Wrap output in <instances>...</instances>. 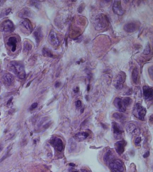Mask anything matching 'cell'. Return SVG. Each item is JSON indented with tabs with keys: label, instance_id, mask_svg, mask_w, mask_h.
I'll return each mask as SVG.
<instances>
[{
	"label": "cell",
	"instance_id": "cell-15",
	"mask_svg": "<svg viewBox=\"0 0 153 172\" xmlns=\"http://www.w3.org/2000/svg\"><path fill=\"white\" fill-rule=\"evenodd\" d=\"M112 127L113 133L116 135H120L124 132V131L120 125L115 121H113Z\"/></svg>",
	"mask_w": 153,
	"mask_h": 172
},
{
	"label": "cell",
	"instance_id": "cell-23",
	"mask_svg": "<svg viewBox=\"0 0 153 172\" xmlns=\"http://www.w3.org/2000/svg\"><path fill=\"white\" fill-rule=\"evenodd\" d=\"M76 147H77V145L75 140L72 139H70L69 140L68 145L69 152H73L76 149Z\"/></svg>",
	"mask_w": 153,
	"mask_h": 172
},
{
	"label": "cell",
	"instance_id": "cell-21",
	"mask_svg": "<svg viewBox=\"0 0 153 172\" xmlns=\"http://www.w3.org/2000/svg\"><path fill=\"white\" fill-rule=\"evenodd\" d=\"M3 79L5 83L9 85H10L13 83L14 82V78L11 74L10 73H6L3 76Z\"/></svg>",
	"mask_w": 153,
	"mask_h": 172
},
{
	"label": "cell",
	"instance_id": "cell-38",
	"mask_svg": "<svg viewBox=\"0 0 153 172\" xmlns=\"http://www.w3.org/2000/svg\"><path fill=\"white\" fill-rule=\"evenodd\" d=\"M79 88L78 87H76V88L74 89V92L76 93L79 92Z\"/></svg>",
	"mask_w": 153,
	"mask_h": 172
},
{
	"label": "cell",
	"instance_id": "cell-40",
	"mask_svg": "<svg viewBox=\"0 0 153 172\" xmlns=\"http://www.w3.org/2000/svg\"><path fill=\"white\" fill-rule=\"evenodd\" d=\"M149 121H150L151 122H152V121H153V116H152V115H151L150 117Z\"/></svg>",
	"mask_w": 153,
	"mask_h": 172
},
{
	"label": "cell",
	"instance_id": "cell-34",
	"mask_svg": "<svg viewBox=\"0 0 153 172\" xmlns=\"http://www.w3.org/2000/svg\"><path fill=\"white\" fill-rule=\"evenodd\" d=\"M37 106H38V104H37V103H33V104L31 105V109H35V108H37Z\"/></svg>",
	"mask_w": 153,
	"mask_h": 172
},
{
	"label": "cell",
	"instance_id": "cell-9",
	"mask_svg": "<svg viewBox=\"0 0 153 172\" xmlns=\"http://www.w3.org/2000/svg\"><path fill=\"white\" fill-rule=\"evenodd\" d=\"M113 104L117 109L120 112H124L126 110V107L123 102L122 99L119 97H116L114 99Z\"/></svg>",
	"mask_w": 153,
	"mask_h": 172
},
{
	"label": "cell",
	"instance_id": "cell-31",
	"mask_svg": "<svg viewBox=\"0 0 153 172\" xmlns=\"http://www.w3.org/2000/svg\"><path fill=\"white\" fill-rule=\"evenodd\" d=\"M141 137H137L136 138L135 140V143L136 145H139L140 143H141Z\"/></svg>",
	"mask_w": 153,
	"mask_h": 172
},
{
	"label": "cell",
	"instance_id": "cell-3",
	"mask_svg": "<svg viewBox=\"0 0 153 172\" xmlns=\"http://www.w3.org/2000/svg\"><path fill=\"white\" fill-rule=\"evenodd\" d=\"M94 23L96 29L102 30L106 26L107 22L106 17L102 14H99L95 18Z\"/></svg>",
	"mask_w": 153,
	"mask_h": 172
},
{
	"label": "cell",
	"instance_id": "cell-35",
	"mask_svg": "<svg viewBox=\"0 0 153 172\" xmlns=\"http://www.w3.org/2000/svg\"><path fill=\"white\" fill-rule=\"evenodd\" d=\"M149 154H150L149 152L148 151V152H146V153H145L143 155V157L144 158H146L149 157Z\"/></svg>",
	"mask_w": 153,
	"mask_h": 172
},
{
	"label": "cell",
	"instance_id": "cell-29",
	"mask_svg": "<svg viewBox=\"0 0 153 172\" xmlns=\"http://www.w3.org/2000/svg\"><path fill=\"white\" fill-rule=\"evenodd\" d=\"M30 4L32 6H34L36 8H40L41 3L39 1H30Z\"/></svg>",
	"mask_w": 153,
	"mask_h": 172
},
{
	"label": "cell",
	"instance_id": "cell-5",
	"mask_svg": "<svg viewBox=\"0 0 153 172\" xmlns=\"http://www.w3.org/2000/svg\"><path fill=\"white\" fill-rule=\"evenodd\" d=\"M127 132L132 136H137L141 134V131L138 127L133 123H129L127 125Z\"/></svg>",
	"mask_w": 153,
	"mask_h": 172
},
{
	"label": "cell",
	"instance_id": "cell-45",
	"mask_svg": "<svg viewBox=\"0 0 153 172\" xmlns=\"http://www.w3.org/2000/svg\"><path fill=\"white\" fill-rule=\"evenodd\" d=\"M73 172H78V171H74Z\"/></svg>",
	"mask_w": 153,
	"mask_h": 172
},
{
	"label": "cell",
	"instance_id": "cell-26",
	"mask_svg": "<svg viewBox=\"0 0 153 172\" xmlns=\"http://www.w3.org/2000/svg\"><path fill=\"white\" fill-rule=\"evenodd\" d=\"M32 49V45H31V44L27 41L25 42L23 44V51L25 52H28L31 51Z\"/></svg>",
	"mask_w": 153,
	"mask_h": 172
},
{
	"label": "cell",
	"instance_id": "cell-20",
	"mask_svg": "<svg viewBox=\"0 0 153 172\" xmlns=\"http://www.w3.org/2000/svg\"><path fill=\"white\" fill-rule=\"evenodd\" d=\"M20 25L27 31H32L33 30V26L30 21L27 19H23L20 22Z\"/></svg>",
	"mask_w": 153,
	"mask_h": 172
},
{
	"label": "cell",
	"instance_id": "cell-7",
	"mask_svg": "<svg viewBox=\"0 0 153 172\" xmlns=\"http://www.w3.org/2000/svg\"><path fill=\"white\" fill-rule=\"evenodd\" d=\"M113 12L118 15H122L125 12V10L123 8L120 1H114L113 6Z\"/></svg>",
	"mask_w": 153,
	"mask_h": 172
},
{
	"label": "cell",
	"instance_id": "cell-46",
	"mask_svg": "<svg viewBox=\"0 0 153 172\" xmlns=\"http://www.w3.org/2000/svg\"><path fill=\"white\" fill-rule=\"evenodd\" d=\"M1 2V1H0V2Z\"/></svg>",
	"mask_w": 153,
	"mask_h": 172
},
{
	"label": "cell",
	"instance_id": "cell-32",
	"mask_svg": "<svg viewBox=\"0 0 153 172\" xmlns=\"http://www.w3.org/2000/svg\"><path fill=\"white\" fill-rule=\"evenodd\" d=\"M148 71H149V75L150 76L151 78H152V77H153V66H151V67H150L148 69Z\"/></svg>",
	"mask_w": 153,
	"mask_h": 172
},
{
	"label": "cell",
	"instance_id": "cell-22",
	"mask_svg": "<svg viewBox=\"0 0 153 172\" xmlns=\"http://www.w3.org/2000/svg\"><path fill=\"white\" fill-rule=\"evenodd\" d=\"M89 135V134L87 132H82L78 133L76 134L75 135L74 138L75 139H76L78 141H82L87 138Z\"/></svg>",
	"mask_w": 153,
	"mask_h": 172
},
{
	"label": "cell",
	"instance_id": "cell-2",
	"mask_svg": "<svg viewBox=\"0 0 153 172\" xmlns=\"http://www.w3.org/2000/svg\"><path fill=\"white\" fill-rule=\"evenodd\" d=\"M109 164L111 172H123L125 169L124 163L120 160H114Z\"/></svg>",
	"mask_w": 153,
	"mask_h": 172
},
{
	"label": "cell",
	"instance_id": "cell-27",
	"mask_svg": "<svg viewBox=\"0 0 153 172\" xmlns=\"http://www.w3.org/2000/svg\"><path fill=\"white\" fill-rule=\"evenodd\" d=\"M42 53L44 56L46 57H54L53 53H51V52L49 50V49L46 48H43L42 49Z\"/></svg>",
	"mask_w": 153,
	"mask_h": 172
},
{
	"label": "cell",
	"instance_id": "cell-43",
	"mask_svg": "<svg viewBox=\"0 0 153 172\" xmlns=\"http://www.w3.org/2000/svg\"><path fill=\"white\" fill-rule=\"evenodd\" d=\"M89 89H90V88H89V85H88V91H89Z\"/></svg>",
	"mask_w": 153,
	"mask_h": 172
},
{
	"label": "cell",
	"instance_id": "cell-25",
	"mask_svg": "<svg viewBox=\"0 0 153 172\" xmlns=\"http://www.w3.org/2000/svg\"><path fill=\"white\" fill-rule=\"evenodd\" d=\"M113 117L118 120H124L126 118V116L122 113H114L113 114Z\"/></svg>",
	"mask_w": 153,
	"mask_h": 172
},
{
	"label": "cell",
	"instance_id": "cell-33",
	"mask_svg": "<svg viewBox=\"0 0 153 172\" xmlns=\"http://www.w3.org/2000/svg\"><path fill=\"white\" fill-rule=\"evenodd\" d=\"M81 101L80 100H77V101H76V106L77 107H78V108L81 106Z\"/></svg>",
	"mask_w": 153,
	"mask_h": 172
},
{
	"label": "cell",
	"instance_id": "cell-17",
	"mask_svg": "<svg viewBox=\"0 0 153 172\" xmlns=\"http://www.w3.org/2000/svg\"><path fill=\"white\" fill-rule=\"evenodd\" d=\"M33 13L28 9L24 8L21 11L19 16L22 18L27 19V18H31L33 17Z\"/></svg>",
	"mask_w": 153,
	"mask_h": 172
},
{
	"label": "cell",
	"instance_id": "cell-44",
	"mask_svg": "<svg viewBox=\"0 0 153 172\" xmlns=\"http://www.w3.org/2000/svg\"><path fill=\"white\" fill-rule=\"evenodd\" d=\"M2 147H1V146H0V151L2 150Z\"/></svg>",
	"mask_w": 153,
	"mask_h": 172
},
{
	"label": "cell",
	"instance_id": "cell-10",
	"mask_svg": "<svg viewBox=\"0 0 153 172\" xmlns=\"http://www.w3.org/2000/svg\"><path fill=\"white\" fill-rule=\"evenodd\" d=\"M137 110L138 111V117L141 121L145 120V117L146 113V109L139 104H137L136 105Z\"/></svg>",
	"mask_w": 153,
	"mask_h": 172
},
{
	"label": "cell",
	"instance_id": "cell-19",
	"mask_svg": "<svg viewBox=\"0 0 153 172\" xmlns=\"http://www.w3.org/2000/svg\"><path fill=\"white\" fill-rule=\"evenodd\" d=\"M17 43V40L15 37H10L9 38L7 44L9 46L11 47V51L13 52H14L16 50Z\"/></svg>",
	"mask_w": 153,
	"mask_h": 172
},
{
	"label": "cell",
	"instance_id": "cell-39",
	"mask_svg": "<svg viewBox=\"0 0 153 172\" xmlns=\"http://www.w3.org/2000/svg\"><path fill=\"white\" fill-rule=\"evenodd\" d=\"M12 99L13 98L12 97V98H10L9 100L8 101V102H7V105H9V104H10V103L11 102V101H12Z\"/></svg>",
	"mask_w": 153,
	"mask_h": 172
},
{
	"label": "cell",
	"instance_id": "cell-16",
	"mask_svg": "<svg viewBox=\"0 0 153 172\" xmlns=\"http://www.w3.org/2000/svg\"><path fill=\"white\" fill-rule=\"evenodd\" d=\"M114 155L112 151L111 150H108L103 157L104 162L107 164H110V162L114 160Z\"/></svg>",
	"mask_w": 153,
	"mask_h": 172
},
{
	"label": "cell",
	"instance_id": "cell-18",
	"mask_svg": "<svg viewBox=\"0 0 153 172\" xmlns=\"http://www.w3.org/2000/svg\"><path fill=\"white\" fill-rule=\"evenodd\" d=\"M137 29V26L134 23H129L125 25L124 27V29L125 31L129 33H132L134 32Z\"/></svg>",
	"mask_w": 153,
	"mask_h": 172
},
{
	"label": "cell",
	"instance_id": "cell-6",
	"mask_svg": "<svg viewBox=\"0 0 153 172\" xmlns=\"http://www.w3.org/2000/svg\"><path fill=\"white\" fill-rule=\"evenodd\" d=\"M143 93L146 100L150 101L153 99V89L148 86H144L143 87Z\"/></svg>",
	"mask_w": 153,
	"mask_h": 172
},
{
	"label": "cell",
	"instance_id": "cell-4",
	"mask_svg": "<svg viewBox=\"0 0 153 172\" xmlns=\"http://www.w3.org/2000/svg\"><path fill=\"white\" fill-rule=\"evenodd\" d=\"M1 29L3 31L6 32L13 31L14 29V25L12 21L7 20L1 23Z\"/></svg>",
	"mask_w": 153,
	"mask_h": 172
},
{
	"label": "cell",
	"instance_id": "cell-12",
	"mask_svg": "<svg viewBox=\"0 0 153 172\" xmlns=\"http://www.w3.org/2000/svg\"><path fill=\"white\" fill-rule=\"evenodd\" d=\"M52 144L58 152H62L63 150V142L60 138H56L52 140Z\"/></svg>",
	"mask_w": 153,
	"mask_h": 172
},
{
	"label": "cell",
	"instance_id": "cell-37",
	"mask_svg": "<svg viewBox=\"0 0 153 172\" xmlns=\"http://www.w3.org/2000/svg\"><path fill=\"white\" fill-rule=\"evenodd\" d=\"M60 85V82H56L54 86H55V88H58V87H59Z\"/></svg>",
	"mask_w": 153,
	"mask_h": 172
},
{
	"label": "cell",
	"instance_id": "cell-28",
	"mask_svg": "<svg viewBox=\"0 0 153 172\" xmlns=\"http://www.w3.org/2000/svg\"><path fill=\"white\" fill-rule=\"evenodd\" d=\"M122 100L124 105L126 107V108L127 107L129 106L132 102V100L128 97H125L124 99H123Z\"/></svg>",
	"mask_w": 153,
	"mask_h": 172
},
{
	"label": "cell",
	"instance_id": "cell-30",
	"mask_svg": "<svg viewBox=\"0 0 153 172\" xmlns=\"http://www.w3.org/2000/svg\"><path fill=\"white\" fill-rule=\"evenodd\" d=\"M150 45L149 43H148L145 47V49L143 52V54L145 55H148L149 53H150Z\"/></svg>",
	"mask_w": 153,
	"mask_h": 172
},
{
	"label": "cell",
	"instance_id": "cell-1",
	"mask_svg": "<svg viewBox=\"0 0 153 172\" xmlns=\"http://www.w3.org/2000/svg\"><path fill=\"white\" fill-rule=\"evenodd\" d=\"M9 70L14 72L16 76L21 79H24L26 77V73L23 65L18 62H12L9 64Z\"/></svg>",
	"mask_w": 153,
	"mask_h": 172
},
{
	"label": "cell",
	"instance_id": "cell-24",
	"mask_svg": "<svg viewBox=\"0 0 153 172\" xmlns=\"http://www.w3.org/2000/svg\"><path fill=\"white\" fill-rule=\"evenodd\" d=\"M138 75H139V70L137 67H136L134 68L132 72V78L133 81L134 83H137L138 78Z\"/></svg>",
	"mask_w": 153,
	"mask_h": 172
},
{
	"label": "cell",
	"instance_id": "cell-11",
	"mask_svg": "<svg viewBox=\"0 0 153 172\" xmlns=\"http://www.w3.org/2000/svg\"><path fill=\"white\" fill-rule=\"evenodd\" d=\"M34 37L35 38L37 43V46L39 45L41 39L43 37V33L42 31V29L41 27H38L37 29L34 31L33 33Z\"/></svg>",
	"mask_w": 153,
	"mask_h": 172
},
{
	"label": "cell",
	"instance_id": "cell-42",
	"mask_svg": "<svg viewBox=\"0 0 153 172\" xmlns=\"http://www.w3.org/2000/svg\"><path fill=\"white\" fill-rule=\"evenodd\" d=\"M81 171L82 172H88V171L85 169H82Z\"/></svg>",
	"mask_w": 153,
	"mask_h": 172
},
{
	"label": "cell",
	"instance_id": "cell-14",
	"mask_svg": "<svg viewBox=\"0 0 153 172\" xmlns=\"http://www.w3.org/2000/svg\"><path fill=\"white\" fill-rule=\"evenodd\" d=\"M124 80L122 75L118 74L117 76V78L114 82V87L117 90L122 89L124 87Z\"/></svg>",
	"mask_w": 153,
	"mask_h": 172
},
{
	"label": "cell",
	"instance_id": "cell-41",
	"mask_svg": "<svg viewBox=\"0 0 153 172\" xmlns=\"http://www.w3.org/2000/svg\"><path fill=\"white\" fill-rule=\"evenodd\" d=\"M71 166H75V164H73V163H70L69 164Z\"/></svg>",
	"mask_w": 153,
	"mask_h": 172
},
{
	"label": "cell",
	"instance_id": "cell-36",
	"mask_svg": "<svg viewBox=\"0 0 153 172\" xmlns=\"http://www.w3.org/2000/svg\"><path fill=\"white\" fill-rule=\"evenodd\" d=\"M11 11V9L9 8L8 9H7V10L5 11V15H8V14L10 13Z\"/></svg>",
	"mask_w": 153,
	"mask_h": 172
},
{
	"label": "cell",
	"instance_id": "cell-13",
	"mask_svg": "<svg viewBox=\"0 0 153 172\" xmlns=\"http://www.w3.org/2000/svg\"><path fill=\"white\" fill-rule=\"evenodd\" d=\"M48 41L49 43L53 46H57L59 44V41L57 39L56 33L52 31L49 33L48 36Z\"/></svg>",
	"mask_w": 153,
	"mask_h": 172
},
{
	"label": "cell",
	"instance_id": "cell-8",
	"mask_svg": "<svg viewBox=\"0 0 153 172\" xmlns=\"http://www.w3.org/2000/svg\"><path fill=\"white\" fill-rule=\"evenodd\" d=\"M126 144V142L124 140L118 141L115 143L114 148L118 154L121 155L125 152V147Z\"/></svg>",
	"mask_w": 153,
	"mask_h": 172
}]
</instances>
